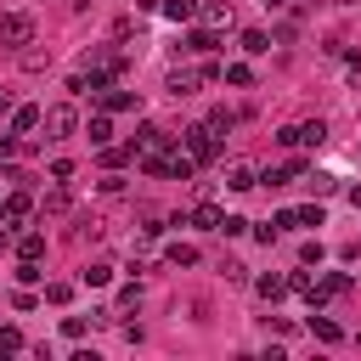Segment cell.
<instances>
[{
	"mask_svg": "<svg viewBox=\"0 0 361 361\" xmlns=\"http://www.w3.org/2000/svg\"><path fill=\"white\" fill-rule=\"evenodd\" d=\"M0 45H6V51L34 45V17H28V11H0Z\"/></svg>",
	"mask_w": 361,
	"mask_h": 361,
	"instance_id": "1",
	"label": "cell"
},
{
	"mask_svg": "<svg viewBox=\"0 0 361 361\" xmlns=\"http://www.w3.org/2000/svg\"><path fill=\"white\" fill-rule=\"evenodd\" d=\"M28 214H34V197H28V192H11V197L0 203V243L17 237V231L28 226Z\"/></svg>",
	"mask_w": 361,
	"mask_h": 361,
	"instance_id": "2",
	"label": "cell"
},
{
	"mask_svg": "<svg viewBox=\"0 0 361 361\" xmlns=\"http://www.w3.org/2000/svg\"><path fill=\"white\" fill-rule=\"evenodd\" d=\"M186 158H192V164H214V158H220V135H214L209 124H192V130H186Z\"/></svg>",
	"mask_w": 361,
	"mask_h": 361,
	"instance_id": "3",
	"label": "cell"
},
{
	"mask_svg": "<svg viewBox=\"0 0 361 361\" xmlns=\"http://www.w3.org/2000/svg\"><path fill=\"white\" fill-rule=\"evenodd\" d=\"M45 130H51V141H62V135H73L79 130V113H73V102H56V107H45V118H39Z\"/></svg>",
	"mask_w": 361,
	"mask_h": 361,
	"instance_id": "4",
	"label": "cell"
},
{
	"mask_svg": "<svg viewBox=\"0 0 361 361\" xmlns=\"http://www.w3.org/2000/svg\"><path fill=\"white\" fill-rule=\"evenodd\" d=\"M305 169H310L305 158H288V164H271L259 180H265V186H293V180H305Z\"/></svg>",
	"mask_w": 361,
	"mask_h": 361,
	"instance_id": "5",
	"label": "cell"
},
{
	"mask_svg": "<svg viewBox=\"0 0 361 361\" xmlns=\"http://www.w3.org/2000/svg\"><path fill=\"white\" fill-rule=\"evenodd\" d=\"M130 147H135V152H164V147H175V135H169V130H158V124H141Z\"/></svg>",
	"mask_w": 361,
	"mask_h": 361,
	"instance_id": "6",
	"label": "cell"
},
{
	"mask_svg": "<svg viewBox=\"0 0 361 361\" xmlns=\"http://www.w3.org/2000/svg\"><path fill=\"white\" fill-rule=\"evenodd\" d=\"M96 102H102V113H130V107H135V90H118V85H102V90H96Z\"/></svg>",
	"mask_w": 361,
	"mask_h": 361,
	"instance_id": "7",
	"label": "cell"
},
{
	"mask_svg": "<svg viewBox=\"0 0 361 361\" xmlns=\"http://www.w3.org/2000/svg\"><path fill=\"white\" fill-rule=\"evenodd\" d=\"M197 85H203V79H197V68H175V73H169V79H164V90H169V96H175V102H180V96H192V90H197Z\"/></svg>",
	"mask_w": 361,
	"mask_h": 361,
	"instance_id": "8",
	"label": "cell"
},
{
	"mask_svg": "<svg viewBox=\"0 0 361 361\" xmlns=\"http://www.w3.org/2000/svg\"><path fill=\"white\" fill-rule=\"evenodd\" d=\"M197 17L220 34V28H231V0H209V6H197Z\"/></svg>",
	"mask_w": 361,
	"mask_h": 361,
	"instance_id": "9",
	"label": "cell"
},
{
	"mask_svg": "<svg viewBox=\"0 0 361 361\" xmlns=\"http://www.w3.org/2000/svg\"><path fill=\"white\" fill-rule=\"evenodd\" d=\"M39 118H45L39 107H11V135H17V141H23V135H34V130H39Z\"/></svg>",
	"mask_w": 361,
	"mask_h": 361,
	"instance_id": "10",
	"label": "cell"
},
{
	"mask_svg": "<svg viewBox=\"0 0 361 361\" xmlns=\"http://www.w3.org/2000/svg\"><path fill=\"white\" fill-rule=\"evenodd\" d=\"M226 186H231V192H248V186H259L254 164H226Z\"/></svg>",
	"mask_w": 361,
	"mask_h": 361,
	"instance_id": "11",
	"label": "cell"
},
{
	"mask_svg": "<svg viewBox=\"0 0 361 361\" xmlns=\"http://www.w3.org/2000/svg\"><path fill=\"white\" fill-rule=\"evenodd\" d=\"M186 220H192L197 231H220V220H226V209H214V203H197V209H192Z\"/></svg>",
	"mask_w": 361,
	"mask_h": 361,
	"instance_id": "12",
	"label": "cell"
},
{
	"mask_svg": "<svg viewBox=\"0 0 361 361\" xmlns=\"http://www.w3.org/2000/svg\"><path fill=\"white\" fill-rule=\"evenodd\" d=\"M310 338H316V344H338V338H344V327H338L333 316H310Z\"/></svg>",
	"mask_w": 361,
	"mask_h": 361,
	"instance_id": "13",
	"label": "cell"
},
{
	"mask_svg": "<svg viewBox=\"0 0 361 361\" xmlns=\"http://www.w3.org/2000/svg\"><path fill=\"white\" fill-rule=\"evenodd\" d=\"M186 51L209 56V51H220V34H214V28H192V34H186Z\"/></svg>",
	"mask_w": 361,
	"mask_h": 361,
	"instance_id": "14",
	"label": "cell"
},
{
	"mask_svg": "<svg viewBox=\"0 0 361 361\" xmlns=\"http://www.w3.org/2000/svg\"><path fill=\"white\" fill-rule=\"evenodd\" d=\"M17 259H45V237L39 231H17Z\"/></svg>",
	"mask_w": 361,
	"mask_h": 361,
	"instance_id": "15",
	"label": "cell"
},
{
	"mask_svg": "<svg viewBox=\"0 0 361 361\" xmlns=\"http://www.w3.org/2000/svg\"><path fill=\"white\" fill-rule=\"evenodd\" d=\"M107 316H113V310H96L90 322H85V316H62V333H68V338H85V333H90L96 322H107Z\"/></svg>",
	"mask_w": 361,
	"mask_h": 361,
	"instance_id": "16",
	"label": "cell"
},
{
	"mask_svg": "<svg viewBox=\"0 0 361 361\" xmlns=\"http://www.w3.org/2000/svg\"><path fill=\"white\" fill-rule=\"evenodd\" d=\"M237 45H243L248 56H265V51H271V34H265V28H243V39H237Z\"/></svg>",
	"mask_w": 361,
	"mask_h": 361,
	"instance_id": "17",
	"label": "cell"
},
{
	"mask_svg": "<svg viewBox=\"0 0 361 361\" xmlns=\"http://www.w3.org/2000/svg\"><path fill=\"white\" fill-rule=\"evenodd\" d=\"M220 73H226V85H237V90H248V85H254V68H248V62H226Z\"/></svg>",
	"mask_w": 361,
	"mask_h": 361,
	"instance_id": "18",
	"label": "cell"
},
{
	"mask_svg": "<svg viewBox=\"0 0 361 361\" xmlns=\"http://www.w3.org/2000/svg\"><path fill=\"white\" fill-rule=\"evenodd\" d=\"M85 135H90V147H107V141H113V118H107V113H102V118H90V124H85Z\"/></svg>",
	"mask_w": 361,
	"mask_h": 361,
	"instance_id": "19",
	"label": "cell"
},
{
	"mask_svg": "<svg viewBox=\"0 0 361 361\" xmlns=\"http://www.w3.org/2000/svg\"><path fill=\"white\" fill-rule=\"evenodd\" d=\"M79 282H85V288H107V282H113V265H102V259H96V265H85V271H79Z\"/></svg>",
	"mask_w": 361,
	"mask_h": 361,
	"instance_id": "20",
	"label": "cell"
},
{
	"mask_svg": "<svg viewBox=\"0 0 361 361\" xmlns=\"http://www.w3.org/2000/svg\"><path fill=\"white\" fill-rule=\"evenodd\" d=\"M254 293H259V299H271V305H276V299H282V293H288V276H259V282H254Z\"/></svg>",
	"mask_w": 361,
	"mask_h": 361,
	"instance_id": "21",
	"label": "cell"
},
{
	"mask_svg": "<svg viewBox=\"0 0 361 361\" xmlns=\"http://www.w3.org/2000/svg\"><path fill=\"white\" fill-rule=\"evenodd\" d=\"M164 17L169 23H192L197 17V0H164Z\"/></svg>",
	"mask_w": 361,
	"mask_h": 361,
	"instance_id": "22",
	"label": "cell"
},
{
	"mask_svg": "<svg viewBox=\"0 0 361 361\" xmlns=\"http://www.w3.org/2000/svg\"><path fill=\"white\" fill-rule=\"evenodd\" d=\"M203 124H209L214 135H231V124H237V113H231V107H214V113H209Z\"/></svg>",
	"mask_w": 361,
	"mask_h": 361,
	"instance_id": "23",
	"label": "cell"
},
{
	"mask_svg": "<svg viewBox=\"0 0 361 361\" xmlns=\"http://www.w3.org/2000/svg\"><path fill=\"white\" fill-rule=\"evenodd\" d=\"M130 158H135V147H113V141L102 147V164H107V169H124Z\"/></svg>",
	"mask_w": 361,
	"mask_h": 361,
	"instance_id": "24",
	"label": "cell"
},
{
	"mask_svg": "<svg viewBox=\"0 0 361 361\" xmlns=\"http://www.w3.org/2000/svg\"><path fill=\"white\" fill-rule=\"evenodd\" d=\"M305 180H310V192H316V197H327V192L338 186V175H322V169H305Z\"/></svg>",
	"mask_w": 361,
	"mask_h": 361,
	"instance_id": "25",
	"label": "cell"
},
{
	"mask_svg": "<svg viewBox=\"0 0 361 361\" xmlns=\"http://www.w3.org/2000/svg\"><path fill=\"white\" fill-rule=\"evenodd\" d=\"M68 209H73V192H68V186H56V192L45 197V214H68Z\"/></svg>",
	"mask_w": 361,
	"mask_h": 361,
	"instance_id": "26",
	"label": "cell"
},
{
	"mask_svg": "<svg viewBox=\"0 0 361 361\" xmlns=\"http://www.w3.org/2000/svg\"><path fill=\"white\" fill-rule=\"evenodd\" d=\"M169 265H180V271L197 265V248H192V243H169Z\"/></svg>",
	"mask_w": 361,
	"mask_h": 361,
	"instance_id": "27",
	"label": "cell"
},
{
	"mask_svg": "<svg viewBox=\"0 0 361 361\" xmlns=\"http://www.w3.org/2000/svg\"><path fill=\"white\" fill-rule=\"evenodd\" d=\"M73 299V282H45V305H68Z\"/></svg>",
	"mask_w": 361,
	"mask_h": 361,
	"instance_id": "28",
	"label": "cell"
},
{
	"mask_svg": "<svg viewBox=\"0 0 361 361\" xmlns=\"http://www.w3.org/2000/svg\"><path fill=\"white\" fill-rule=\"evenodd\" d=\"M23 350V333L17 327H0V355H17Z\"/></svg>",
	"mask_w": 361,
	"mask_h": 361,
	"instance_id": "29",
	"label": "cell"
},
{
	"mask_svg": "<svg viewBox=\"0 0 361 361\" xmlns=\"http://www.w3.org/2000/svg\"><path fill=\"white\" fill-rule=\"evenodd\" d=\"M293 220H299V226H322V203H305V209H293Z\"/></svg>",
	"mask_w": 361,
	"mask_h": 361,
	"instance_id": "30",
	"label": "cell"
},
{
	"mask_svg": "<svg viewBox=\"0 0 361 361\" xmlns=\"http://www.w3.org/2000/svg\"><path fill=\"white\" fill-rule=\"evenodd\" d=\"M220 231H226V237H243V231H248V220H243V214H226V220H220Z\"/></svg>",
	"mask_w": 361,
	"mask_h": 361,
	"instance_id": "31",
	"label": "cell"
},
{
	"mask_svg": "<svg viewBox=\"0 0 361 361\" xmlns=\"http://www.w3.org/2000/svg\"><path fill=\"white\" fill-rule=\"evenodd\" d=\"M96 231H102V226H96V220H79V226H73V243H90V237H96Z\"/></svg>",
	"mask_w": 361,
	"mask_h": 361,
	"instance_id": "32",
	"label": "cell"
},
{
	"mask_svg": "<svg viewBox=\"0 0 361 361\" xmlns=\"http://www.w3.org/2000/svg\"><path fill=\"white\" fill-rule=\"evenodd\" d=\"M299 265H322V243H305L299 248Z\"/></svg>",
	"mask_w": 361,
	"mask_h": 361,
	"instance_id": "33",
	"label": "cell"
},
{
	"mask_svg": "<svg viewBox=\"0 0 361 361\" xmlns=\"http://www.w3.org/2000/svg\"><path fill=\"white\" fill-rule=\"evenodd\" d=\"M11 305H17V310H34V305H39V299H34V293H28V282H23V288H17V293H11Z\"/></svg>",
	"mask_w": 361,
	"mask_h": 361,
	"instance_id": "34",
	"label": "cell"
},
{
	"mask_svg": "<svg viewBox=\"0 0 361 361\" xmlns=\"http://www.w3.org/2000/svg\"><path fill=\"white\" fill-rule=\"evenodd\" d=\"M17 152V135H0V158H11Z\"/></svg>",
	"mask_w": 361,
	"mask_h": 361,
	"instance_id": "35",
	"label": "cell"
},
{
	"mask_svg": "<svg viewBox=\"0 0 361 361\" xmlns=\"http://www.w3.org/2000/svg\"><path fill=\"white\" fill-rule=\"evenodd\" d=\"M350 203H355V209H361V180H355V186H350Z\"/></svg>",
	"mask_w": 361,
	"mask_h": 361,
	"instance_id": "36",
	"label": "cell"
},
{
	"mask_svg": "<svg viewBox=\"0 0 361 361\" xmlns=\"http://www.w3.org/2000/svg\"><path fill=\"white\" fill-rule=\"evenodd\" d=\"M0 113H11V90H0Z\"/></svg>",
	"mask_w": 361,
	"mask_h": 361,
	"instance_id": "37",
	"label": "cell"
},
{
	"mask_svg": "<svg viewBox=\"0 0 361 361\" xmlns=\"http://www.w3.org/2000/svg\"><path fill=\"white\" fill-rule=\"evenodd\" d=\"M265 6H282V0H265Z\"/></svg>",
	"mask_w": 361,
	"mask_h": 361,
	"instance_id": "38",
	"label": "cell"
}]
</instances>
